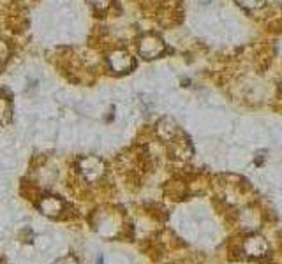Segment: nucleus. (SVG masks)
Returning a JSON list of instances; mask_svg holds the SVG:
<instances>
[{
  "instance_id": "obj_2",
  "label": "nucleus",
  "mask_w": 282,
  "mask_h": 264,
  "mask_svg": "<svg viewBox=\"0 0 282 264\" xmlns=\"http://www.w3.org/2000/svg\"><path fill=\"white\" fill-rule=\"evenodd\" d=\"M109 67L115 72H125L127 69L133 67V58L129 57V53H125V51L116 50L109 55Z\"/></svg>"
},
{
  "instance_id": "obj_1",
  "label": "nucleus",
  "mask_w": 282,
  "mask_h": 264,
  "mask_svg": "<svg viewBox=\"0 0 282 264\" xmlns=\"http://www.w3.org/2000/svg\"><path fill=\"white\" fill-rule=\"evenodd\" d=\"M164 46H162L161 39L155 37V35H146V37L141 39L140 42V53L145 58H155L162 53Z\"/></svg>"
},
{
  "instance_id": "obj_3",
  "label": "nucleus",
  "mask_w": 282,
  "mask_h": 264,
  "mask_svg": "<svg viewBox=\"0 0 282 264\" xmlns=\"http://www.w3.org/2000/svg\"><path fill=\"white\" fill-rule=\"evenodd\" d=\"M85 162H87V164H94V165H97V169H94V173H90V174H88V180H96V178H99L101 176V174H103V164H101V162L99 161H97V159H96V162H94V159H85ZM81 167H83V169H81V171H83V173L85 174H87L88 173V171H90L92 169V167H87V165H85V164H81Z\"/></svg>"
},
{
  "instance_id": "obj_5",
  "label": "nucleus",
  "mask_w": 282,
  "mask_h": 264,
  "mask_svg": "<svg viewBox=\"0 0 282 264\" xmlns=\"http://www.w3.org/2000/svg\"><path fill=\"white\" fill-rule=\"evenodd\" d=\"M90 2H92V4H94V7H97V9H104V7H108L111 0H90Z\"/></svg>"
},
{
  "instance_id": "obj_4",
  "label": "nucleus",
  "mask_w": 282,
  "mask_h": 264,
  "mask_svg": "<svg viewBox=\"0 0 282 264\" xmlns=\"http://www.w3.org/2000/svg\"><path fill=\"white\" fill-rule=\"evenodd\" d=\"M5 57H7V48H5V44H4V42L0 41V67L4 66Z\"/></svg>"
}]
</instances>
